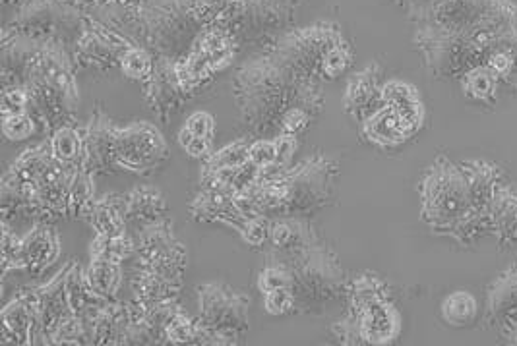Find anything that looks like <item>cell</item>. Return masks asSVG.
<instances>
[{"mask_svg":"<svg viewBox=\"0 0 517 346\" xmlns=\"http://www.w3.org/2000/svg\"><path fill=\"white\" fill-rule=\"evenodd\" d=\"M28 111V93L24 86L2 87L0 113L4 116L18 115Z\"/></svg>","mask_w":517,"mask_h":346,"instance_id":"cell-49","label":"cell"},{"mask_svg":"<svg viewBox=\"0 0 517 346\" xmlns=\"http://www.w3.org/2000/svg\"><path fill=\"white\" fill-rule=\"evenodd\" d=\"M361 130L366 142L380 149H394L419 134L392 105H384L374 115L368 116L361 124Z\"/></svg>","mask_w":517,"mask_h":346,"instance_id":"cell-21","label":"cell"},{"mask_svg":"<svg viewBox=\"0 0 517 346\" xmlns=\"http://www.w3.org/2000/svg\"><path fill=\"white\" fill-rule=\"evenodd\" d=\"M179 144H181V147L186 151V155L192 157V159L206 161L213 153L212 138L194 136V134H190L186 128H183L181 134H179Z\"/></svg>","mask_w":517,"mask_h":346,"instance_id":"cell-51","label":"cell"},{"mask_svg":"<svg viewBox=\"0 0 517 346\" xmlns=\"http://www.w3.org/2000/svg\"><path fill=\"white\" fill-rule=\"evenodd\" d=\"M155 68V55L140 45H132L126 49L121 58L122 74L128 80L144 84L152 76Z\"/></svg>","mask_w":517,"mask_h":346,"instance_id":"cell-40","label":"cell"},{"mask_svg":"<svg viewBox=\"0 0 517 346\" xmlns=\"http://www.w3.org/2000/svg\"><path fill=\"white\" fill-rule=\"evenodd\" d=\"M124 213L126 221H136L142 227L167 219V203L155 188H134L124 194Z\"/></svg>","mask_w":517,"mask_h":346,"instance_id":"cell-30","label":"cell"},{"mask_svg":"<svg viewBox=\"0 0 517 346\" xmlns=\"http://www.w3.org/2000/svg\"><path fill=\"white\" fill-rule=\"evenodd\" d=\"M401 4H405V8L419 16V18H425L426 14L432 10V6L438 2V0H399Z\"/></svg>","mask_w":517,"mask_h":346,"instance_id":"cell-55","label":"cell"},{"mask_svg":"<svg viewBox=\"0 0 517 346\" xmlns=\"http://www.w3.org/2000/svg\"><path fill=\"white\" fill-rule=\"evenodd\" d=\"M57 165H59V161L53 155L51 144L45 142V144L35 145V147L26 149L12 163V167L8 171L14 174L26 188H31L37 182H41Z\"/></svg>","mask_w":517,"mask_h":346,"instance_id":"cell-31","label":"cell"},{"mask_svg":"<svg viewBox=\"0 0 517 346\" xmlns=\"http://www.w3.org/2000/svg\"><path fill=\"white\" fill-rule=\"evenodd\" d=\"M382 86V68L378 64H368L365 70L357 72L347 84L343 97L345 113L355 122L363 124L368 116L384 107Z\"/></svg>","mask_w":517,"mask_h":346,"instance_id":"cell-20","label":"cell"},{"mask_svg":"<svg viewBox=\"0 0 517 346\" xmlns=\"http://www.w3.org/2000/svg\"><path fill=\"white\" fill-rule=\"evenodd\" d=\"M132 45L136 43H132L119 31L88 18L86 28L74 43V60L76 66L82 68L111 70L115 66H121L122 55Z\"/></svg>","mask_w":517,"mask_h":346,"instance_id":"cell-12","label":"cell"},{"mask_svg":"<svg viewBox=\"0 0 517 346\" xmlns=\"http://www.w3.org/2000/svg\"><path fill=\"white\" fill-rule=\"evenodd\" d=\"M90 14L155 57L169 60L186 57L206 29L190 0H140L134 6L109 2Z\"/></svg>","mask_w":517,"mask_h":346,"instance_id":"cell-2","label":"cell"},{"mask_svg":"<svg viewBox=\"0 0 517 346\" xmlns=\"http://www.w3.org/2000/svg\"><path fill=\"white\" fill-rule=\"evenodd\" d=\"M248 161H250V144L246 140H239L221 147L219 151H213L212 155L204 161V171L243 167Z\"/></svg>","mask_w":517,"mask_h":346,"instance_id":"cell-41","label":"cell"},{"mask_svg":"<svg viewBox=\"0 0 517 346\" xmlns=\"http://www.w3.org/2000/svg\"><path fill=\"white\" fill-rule=\"evenodd\" d=\"M440 316L456 329L469 327L479 316V302L469 290H454L440 304Z\"/></svg>","mask_w":517,"mask_h":346,"instance_id":"cell-33","label":"cell"},{"mask_svg":"<svg viewBox=\"0 0 517 346\" xmlns=\"http://www.w3.org/2000/svg\"><path fill=\"white\" fill-rule=\"evenodd\" d=\"M165 339L173 345H202L204 323L188 318L179 308L165 327Z\"/></svg>","mask_w":517,"mask_h":346,"instance_id":"cell-37","label":"cell"},{"mask_svg":"<svg viewBox=\"0 0 517 346\" xmlns=\"http://www.w3.org/2000/svg\"><path fill=\"white\" fill-rule=\"evenodd\" d=\"M169 159V145L157 126L150 122H134L119 128L117 163L124 171L150 174Z\"/></svg>","mask_w":517,"mask_h":346,"instance_id":"cell-10","label":"cell"},{"mask_svg":"<svg viewBox=\"0 0 517 346\" xmlns=\"http://www.w3.org/2000/svg\"><path fill=\"white\" fill-rule=\"evenodd\" d=\"M287 265L293 277L297 308L310 312L341 296L345 289V271L334 252L318 236L301 248L289 252Z\"/></svg>","mask_w":517,"mask_h":346,"instance_id":"cell-4","label":"cell"},{"mask_svg":"<svg viewBox=\"0 0 517 346\" xmlns=\"http://www.w3.org/2000/svg\"><path fill=\"white\" fill-rule=\"evenodd\" d=\"M93 231L101 236H121L126 234V213H124V194H109L95 198L82 217Z\"/></svg>","mask_w":517,"mask_h":346,"instance_id":"cell-28","label":"cell"},{"mask_svg":"<svg viewBox=\"0 0 517 346\" xmlns=\"http://www.w3.org/2000/svg\"><path fill=\"white\" fill-rule=\"evenodd\" d=\"M70 263L64 267L53 281L37 289V300H39V327H41V339L45 343H51V335L61 325V321L74 314L70 310L68 292H66V277H68Z\"/></svg>","mask_w":517,"mask_h":346,"instance_id":"cell-23","label":"cell"},{"mask_svg":"<svg viewBox=\"0 0 517 346\" xmlns=\"http://www.w3.org/2000/svg\"><path fill=\"white\" fill-rule=\"evenodd\" d=\"M488 234L494 236L498 248L508 250L517 244V190L502 182L488 209Z\"/></svg>","mask_w":517,"mask_h":346,"instance_id":"cell-24","label":"cell"},{"mask_svg":"<svg viewBox=\"0 0 517 346\" xmlns=\"http://www.w3.org/2000/svg\"><path fill=\"white\" fill-rule=\"evenodd\" d=\"M184 128L194 134V136H200V138H213V128H215V120L210 113H204V111H196L192 115L188 116Z\"/></svg>","mask_w":517,"mask_h":346,"instance_id":"cell-54","label":"cell"},{"mask_svg":"<svg viewBox=\"0 0 517 346\" xmlns=\"http://www.w3.org/2000/svg\"><path fill=\"white\" fill-rule=\"evenodd\" d=\"M26 271L41 273L61 256L59 234L47 223H37L33 231L22 238Z\"/></svg>","mask_w":517,"mask_h":346,"instance_id":"cell-26","label":"cell"},{"mask_svg":"<svg viewBox=\"0 0 517 346\" xmlns=\"http://www.w3.org/2000/svg\"><path fill=\"white\" fill-rule=\"evenodd\" d=\"M190 215L196 221L204 223H221L231 229L241 232L248 221V217L237 207L235 194L219 188H208L196 196V200L190 205Z\"/></svg>","mask_w":517,"mask_h":346,"instance_id":"cell-22","label":"cell"},{"mask_svg":"<svg viewBox=\"0 0 517 346\" xmlns=\"http://www.w3.org/2000/svg\"><path fill=\"white\" fill-rule=\"evenodd\" d=\"M142 87L153 115L161 122H169L190 99V95L181 84V78L177 72V60L155 57L152 76L142 84Z\"/></svg>","mask_w":517,"mask_h":346,"instance_id":"cell-14","label":"cell"},{"mask_svg":"<svg viewBox=\"0 0 517 346\" xmlns=\"http://www.w3.org/2000/svg\"><path fill=\"white\" fill-rule=\"evenodd\" d=\"M384 105H392L403 115V118L419 132L425 126V103L419 89L401 80H390L382 86Z\"/></svg>","mask_w":517,"mask_h":346,"instance_id":"cell-29","label":"cell"},{"mask_svg":"<svg viewBox=\"0 0 517 346\" xmlns=\"http://www.w3.org/2000/svg\"><path fill=\"white\" fill-rule=\"evenodd\" d=\"M250 161L256 165V167H268V165H274L277 163V149H275L274 140H256L250 144Z\"/></svg>","mask_w":517,"mask_h":346,"instance_id":"cell-52","label":"cell"},{"mask_svg":"<svg viewBox=\"0 0 517 346\" xmlns=\"http://www.w3.org/2000/svg\"><path fill=\"white\" fill-rule=\"evenodd\" d=\"M26 271L22 238L10 229L8 223H2V277L6 279L10 271Z\"/></svg>","mask_w":517,"mask_h":346,"instance_id":"cell-43","label":"cell"},{"mask_svg":"<svg viewBox=\"0 0 517 346\" xmlns=\"http://www.w3.org/2000/svg\"><path fill=\"white\" fill-rule=\"evenodd\" d=\"M349 308L351 310H361L372 302L378 300H386L392 298L390 296V287L374 273H359L353 277V281L349 283Z\"/></svg>","mask_w":517,"mask_h":346,"instance_id":"cell-35","label":"cell"},{"mask_svg":"<svg viewBox=\"0 0 517 346\" xmlns=\"http://www.w3.org/2000/svg\"><path fill=\"white\" fill-rule=\"evenodd\" d=\"M93 200H95L93 174L84 165H80L72 171V178H70V200H68L70 215L80 219Z\"/></svg>","mask_w":517,"mask_h":346,"instance_id":"cell-38","label":"cell"},{"mask_svg":"<svg viewBox=\"0 0 517 346\" xmlns=\"http://www.w3.org/2000/svg\"><path fill=\"white\" fill-rule=\"evenodd\" d=\"M291 285H293V277H291V269H289L287 261L270 256L266 267L260 271L258 290L262 294H268L275 289H287V287L291 289Z\"/></svg>","mask_w":517,"mask_h":346,"instance_id":"cell-42","label":"cell"},{"mask_svg":"<svg viewBox=\"0 0 517 346\" xmlns=\"http://www.w3.org/2000/svg\"><path fill=\"white\" fill-rule=\"evenodd\" d=\"M314 118H316V116L312 115V113H308L303 107H293V109H289V111L283 115V118H281L279 132L301 136L306 128L310 126V122H312Z\"/></svg>","mask_w":517,"mask_h":346,"instance_id":"cell-50","label":"cell"},{"mask_svg":"<svg viewBox=\"0 0 517 346\" xmlns=\"http://www.w3.org/2000/svg\"><path fill=\"white\" fill-rule=\"evenodd\" d=\"M485 325L508 345H517V261L488 287Z\"/></svg>","mask_w":517,"mask_h":346,"instance_id":"cell-13","label":"cell"},{"mask_svg":"<svg viewBox=\"0 0 517 346\" xmlns=\"http://www.w3.org/2000/svg\"><path fill=\"white\" fill-rule=\"evenodd\" d=\"M264 308L270 316H287L297 310V298L293 289H275L264 294Z\"/></svg>","mask_w":517,"mask_h":346,"instance_id":"cell-47","label":"cell"},{"mask_svg":"<svg viewBox=\"0 0 517 346\" xmlns=\"http://www.w3.org/2000/svg\"><path fill=\"white\" fill-rule=\"evenodd\" d=\"M275 149H277V163L289 167V163L293 161L297 149H299V136L295 134H283L279 132L274 138Z\"/></svg>","mask_w":517,"mask_h":346,"instance_id":"cell-53","label":"cell"},{"mask_svg":"<svg viewBox=\"0 0 517 346\" xmlns=\"http://www.w3.org/2000/svg\"><path fill=\"white\" fill-rule=\"evenodd\" d=\"M51 343L53 345H92L84 319L76 314H70L68 318L61 321V325L51 335Z\"/></svg>","mask_w":517,"mask_h":346,"instance_id":"cell-44","label":"cell"},{"mask_svg":"<svg viewBox=\"0 0 517 346\" xmlns=\"http://www.w3.org/2000/svg\"><path fill=\"white\" fill-rule=\"evenodd\" d=\"M200 321L223 335L229 345L237 343L250 327V296L225 283H204L198 287Z\"/></svg>","mask_w":517,"mask_h":346,"instance_id":"cell-8","label":"cell"},{"mask_svg":"<svg viewBox=\"0 0 517 346\" xmlns=\"http://www.w3.org/2000/svg\"><path fill=\"white\" fill-rule=\"evenodd\" d=\"M419 198L421 219L430 231L456 240L459 246H471L488 234L485 219L471 202L467 176L448 157H438L426 169L419 182Z\"/></svg>","mask_w":517,"mask_h":346,"instance_id":"cell-3","label":"cell"},{"mask_svg":"<svg viewBox=\"0 0 517 346\" xmlns=\"http://www.w3.org/2000/svg\"><path fill=\"white\" fill-rule=\"evenodd\" d=\"M136 254L142 267H152L173 277H183L188 256L186 248L173 234L169 219L142 227L136 238Z\"/></svg>","mask_w":517,"mask_h":346,"instance_id":"cell-11","label":"cell"},{"mask_svg":"<svg viewBox=\"0 0 517 346\" xmlns=\"http://www.w3.org/2000/svg\"><path fill=\"white\" fill-rule=\"evenodd\" d=\"M0 339L14 345L41 343L39 327V300L37 289L20 292L12 302L2 308L0 314Z\"/></svg>","mask_w":517,"mask_h":346,"instance_id":"cell-17","label":"cell"},{"mask_svg":"<svg viewBox=\"0 0 517 346\" xmlns=\"http://www.w3.org/2000/svg\"><path fill=\"white\" fill-rule=\"evenodd\" d=\"M301 0H243L235 37L241 45H272L295 22Z\"/></svg>","mask_w":517,"mask_h":346,"instance_id":"cell-9","label":"cell"},{"mask_svg":"<svg viewBox=\"0 0 517 346\" xmlns=\"http://www.w3.org/2000/svg\"><path fill=\"white\" fill-rule=\"evenodd\" d=\"M84 136V161L82 165L95 174H113L119 171L117 163V136L119 128L113 124L109 115L97 107L86 128Z\"/></svg>","mask_w":517,"mask_h":346,"instance_id":"cell-15","label":"cell"},{"mask_svg":"<svg viewBox=\"0 0 517 346\" xmlns=\"http://www.w3.org/2000/svg\"><path fill=\"white\" fill-rule=\"evenodd\" d=\"M459 165L467 176L473 207L479 213V217H483L485 223H487L490 203L494 200L500 184L504 182L502 173H500L498 165H494L492 161H485V159H469V161H463Z\"/></svg>","mask_w":517,"mask_h":346,"instance_id":"cell-25","label":"cell"},{"mask_svg":"<svg viewBox=\"0 0 517 346\" xmlns=\"http://www.w3.org/2000/svg\"><path fill=\"white\" fill-rule=\"evenodd\" d=\"M28 113L33 115L43 132L53 134L61 126L72 124L78 105L72 103L57 87L31 76L26 82Z\"/></svg>","mask_w":517,"mask_h":346,"instance_id":"cell-16","label":"cell"},{"mask_svg":"<svg viewBox=\"0 0 517 346\" xmlns=\"http://www.w3.org/2000/svg\"><path fill=\"white\" fill-rule=\"evenodd\" d=\"M24 0H2V6H18L22 4Z\"/></svg>","mask_w":517,"mask_h":346,"instance_id":"cell-56","label":"cell"},{"mask_svg":"<svg viewBox=\"0 0 517 346\" xmlns=\"http://www.w3.org/2000/svg\"><path fill=\"white\" fill-rule=\"evenodd\" d=\"M84 12L66 0H24L4 22V28L33 39H57L74 45L86 28Z\"/></svg>","mask_w":517,"mask_h":346,"instance_id":"cell-6","label":"cell"},{"mask_svg":"<svg viewBox=\"0 0 517 346\" xmlns=\"http://www.w3.org/2000/svg\"><path fill=\"white\" fill-rule=\"evenodd\" d=\"M43 47L41 39L2 29V87L24 86Z\"/></svg>","mask_w":517,"mask_h":346,"instance_id":"cell-18","label":"cell"},{"mask_svg":"<svg viewBox=\"0 0 517 346\" xmlns=\"http://www.w3.org/2000/svg\"><path fill=\"white\" fill-rule=\"evenodd\" d=\"M339 174V165L324 155H314L297 167H287L285 180L289 186V205L285 215H310L326 207Z\"/></svg>","mask_w":517,"mask_h":346,"instance_id":"cell-7","label":"cell"},{"mask_svg":"<svg viewBox=\"0 0 517 346\" xmlns=\"http://www.w3.org/2000/svg\"><path fill=\"white\" fill-rule=\"evenodd\" d=\"M92 260L124 261L136 252V242L128 238V234L121 236H101L97 234L92 242Z\"/></svg>","mask_w":517,"mask_h":346,"instance_id":"cell-39","label":"cell"},{"mask_svg":"<svg viewBox=\"0 0 517 346\" xmlns=\"http://www.w3.org/2000/svg\"><path fill=\"white\" fill-rule=\"evenodd\" d=\"M183 285L181 277L161 273L152 267H142L132 279L134 302L140 306H153L165 300H175Z\"/></svg>","mask_w":517,"mask_h":346,"instance_id":"cell-27","label":"cell"},{"mask_svg":"<svg viewBox=\"0 0 517 346\" xmlns=\"http://www.w3.org/2000/svg\"><path fill=\"white\" fill-rule=\"evenodd\" d=\"M270 229H272V223L268 215H254V217H248L241 236L248 246L258 248L266 240H270Z\"/></svg>","mask_w":517,"mask_h":346,"instance_id":"cell-48","label":"cell"},{"mask_svg":"<svg viewBox=\"0 0 517 346\" xmlns=\"http://www.w3.org/2000/svg\"><path fill=\"white\" fill-rule=\"evenodd\" d=\"M357 321L363 345H390L401 333V314L392 298L372 302L361 310L347 312Z\"/></svg>","mask_w":517,"mask_h":346,"instance_id":"cell-19","label":"cell"},{"mask_svg":"<svg viewBox=\"0 0 517 346\" xmlns=\"http://www.w3.org/2000/svg\"><path fill=\"white\" fill-rule=\"evenodd\" d=\"M353 66V49L349 45V41H341L334 45L328 55L324 58L322 64V82L324 80H335L339 76H343L349 68Z\"/></svg>","mask_w":517,"mask_h":346,"instance_id":"cell-45","label":"cell"},{"mask_svg":"<svg viewBox=\"0 0 517 346\" xmlns=\"http://www.w3.org/2000/svg\"><path fill=\"white\" fill-rule=\"evenodd\" d=\"M86 277L97 296L105 300H115L122 283L121 261L92 260Z\"/></svg>","mask_w":517,"mask_h":346,"instance_id":"cell-34","label":"cell"},{"mask_svg":"<svg viewBox=\"0 0 517 346\" xmlns=\"http://www.w3.org/2000/svg\"><path fill=\"white\" fill-rule=\"evenodd\" d=\"M49 144H51L55 159L61 161L62 165H68V167L82 165V161H84V136H82V130H76L70 124L61 126L59 130H55L51 134Z\"/></svg>","mask_w":517,"mask_h":346,"instance_id":"cell-36","label":"cell"},{"mask_svg":"<svg viewBox=\"0 0 517 346\" xmlns=\"http://www.w3.org/2000/svg\"><path fill=\"white\" fill-rule=\"evenodd\" d=\"M37 126H39L37 120L28 111L2 118V134L10 142H24V140H28V138L35 134Z\"/></svg>","mask_w":517,"mask_h":346,"instance_id":"cell-46","label":"cell"},{"mask_svg":"<svg viewBox=\"0 0 517 346\" xmlns=\"http://www.w3.org/2000/svg\"><path fill=\"white\" fill-rule=\"evenodd\" d=\"M341 41L345 37L337 24L318 22L306 28L287 29L266 51L299 78L322 82L324 58Z\"/></svg>","mask_w":517,"mask_h":346,"instance_id":"cell-5","label":"cell"},{"mask_svg":"<svg viewBox=\"0 0 517 346\" xmlns=\"http://www.w3.org/2000/svg\"><path fill=\"white\" fill-rule=\"evenodd\" d=\"M244 130L258 136H277L283 115L303 107L314 116L324 107L320 82L305 80L277 62L268 51L246 60L233 80Z\"/></svg>","mask_w":517,"mask_h":346,"instance_id":"cell-1","label":"cell"},{"mask_svg":"<svg viewBox=\"0 0 517 346\" xmlns=\"http://www.w3.org/2000/svg\"><path fill=\"white\" fill-rule=\"evenodd\" d=\"M459 86L463 95L479 105H494L498 101L500 80L498 76L488 68L487 64H477L469 68L461 78Z\"/></svg>","mask_w":517,"mask_h":346,"instance_id":"cell-32","label":"cell"}]
</instances>
